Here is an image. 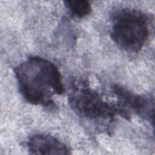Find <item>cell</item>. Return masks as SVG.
<instances>
[{"label": "cell", "mask_w": 155, "mask_h": 155, "mask_svg": "<svg viewBox=\"0 0 155 155\" xmlns=\"http://www.w3.org/2000/svg\"><path fill=\"white\" fill-rule=\"evenodd\" d=\"M150 19L143 12L124 8L112 17L110 37L120 49L130 53L138 52L150 35Z\"/></svg>", "instance_id": "3957f363"}, {"label": "cell", "mask_w": 155, "mask_h": 155, "mask_svg": "<svg viewBox=\"0 0 155 155\" xmlns=\"http://www.w3.org/2000/svg\"><path fill=\"white\" fill-rule=\"evenodd\" d=\"M64 5L69 13L73 16L79 19L89 15L92 10L90 2L85 0L65 1Z\"/></svg>", "instance_id": "8992f818"}, {"label": "cell", "mask_w": 155, "mask_h": 155, "mask_svg": "<svg viewBox=\"0 0 155 155\" xmlns=\"http://www.w3.org/2000/svg\"><path fill=\"white\" fill-rule=\"evenodd\" d=\"M28 151L31 154H70V148L53 136L38 133L31 136L27 142Z\"/></svg>", "instance_id": "5b68a950"}, {"label": "cell", "mask_w": 155, "mask_h": 155, "mask_svg": "<svg viewBox=\"0 0 155 155\" xmlns=\"http://www.w3.org/2000/svg\"><path fill=\"white\" fill-rule=\"evenodd\" d=\"M19 91L29 104L46 108L56 107L53 97L65 90L58 67L49 60L31 56L14 68Z\"/></svg>", "instance_id": "6da1fadb"}, {"label": "cell", "mask_w": 155, "mask_h": 155, "mask_svg": "<svg viewBox=\"0 0 155 155\" xmlns=\"http://www.w3.org/2000/svg\"><path fill=\"white\" fill-rule=\"evenodd\" d=\"M117 99V104L129 111L135 113L142 119L154 126V99L150 95L138 94L118 84L111 87Z\"/></svg>", "instance_id": "277c9868"}, {"label": "cell", "mask_w": 155, "mask_h": 155, "mask_svg": "<svg viewBox=\"0 0 155 155\" xmlns=\"http://www.w3.org/2000/svg\"><path fill=\"white\" fill-rule=\"evenodd\" d=\"M68 102L78 116L97 125L107 127L114 122L117 116L130 120L128 111L117 102L114 104L105 101L87 80L73 79L71 81Z\"/></svg>", "instance_id": "7a4b0ae2"}]
</instances>
